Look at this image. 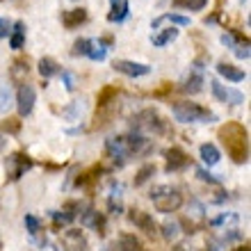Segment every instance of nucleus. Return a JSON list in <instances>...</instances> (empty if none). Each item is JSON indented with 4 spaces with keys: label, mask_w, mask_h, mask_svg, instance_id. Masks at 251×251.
Segmentation results:
<instances>
[{
    "label": "nucleus",
    "mask_w": 251,
    "mask_h": 251,
    "mask_svg": "<svg viewBox=\"0 0 251 251\" xmlns=\"http://www.w3.org/2000/svg\"><path fill=\"white\" fill-rule=\"evenodd\" d=\"M219 137L224 142L226 151L235 162H247L249 160V135L247 128L238 121H228L219 128Z\"/></svg>",
    "instance_id": "1"
},
{
    "label": "nucleus",
    "mask_w": 251,
    "mask_h": 251,
    "mask_svg": "<svg viewBox=\"0 0 251 251\" xmlns=\"http://www.w3.org/2000/svg\"><path fill=\"white\" fill-rule=\"evenodd\" d=\"M172 112L176 117V121H180V124H210V121L217 119L210 110H205V107L197 105V103H190V100L174 103Z\"/></svg>",
    "instance_id": "2"
},
{
    "label": "nucleus",
    "mask_w": 251,
    "mask_h": 251,
    "mask_svg": "<svg viewBox=\"0 0 251 251\" xmlns=\"http://www.w3.org/2000/svg\"><path fill=\"white\" fill-rule=\"evenodd\" d=\"M149 199L153 201L158 212H176L183 205V194L172 185H158L149 192Z\"/></svg>",
    "instance_id": "3"
},
{
    "label": "nucleus",
    "mask_w": 251,
    "mask_h": 251,
    "mask_svg": "<svg viewBox=\"0 0 251 251\" xmlns=\"http://www.w3.org/2000/svg\"><path fill=\"white\" fill-rule=\"evenodd\" d=\"M132 126L137 128V130H146V132H153V135H162L167 132V124L165 119L160 117L155 110H142L137 117H132Z\"/></svg>",
    "instance_id": "4"
},
{
    "label": "nucleus",
    "mask_w": 251,
    "mask_h": 251,
    "mask_svg": "<svg viewBox=\"0 0 251 251\" xmlns=\"http://www.w3.org/2000/svg\"><path fill=\"white\" fill-rule=\"evenodd\" d=\"M34 100H37V92H34L32 85H23L19 87V92H16V110H19L21 117H30L34 110Z\"/></svg>",
    "instance_id": "5"
},
{
    "label": "nucleus",
    "mask_w": 251,
    "mask_h": 251,
    "mask_svg": "<svg viewBox=\"0 0 251 251\" xmlns=\"http://www.w3.org/2000/svg\"><path fill=\"white\" fill-rule=\"evenodd\" d=\"M32 167V160L23 155V153H12L5 162V169H7V178L9 180H19L23 174Z\"/></svg>",
    "instance_id": "6"
},
{
    "label": "nucleus",
    "mask_w": 251,
    "mask_h": 251,
    "mask_svg": "<svg viewBox=\"0 0 251 251\" xmlns=\"http://www.w3.org/2000/svg\"><path fill=\"white\" fill-rule=\"evenodd\" d=\"M210 89L212 96L222 103H231V105H240L245 100V94L238 92V89H231V87H224L219 80H210Z\"/></svg>",
    "instance_id": "7"
},
{
    "label": "nucleus",
    "mask_w": 251,
    "mask_h": 251,
    "mask_svg": "<svg viewBox=\"0 0 251 251\" xmlns=\"http://www.w3.org/2000/svg\"><path fill=\"white\" fill-rule=\"evenodd\" d=\"M105 153L114 162L124 165L126 158L130 155V149H128V142H126V135H119V137H110L105 142Z\"/></svg>",
    "instance_id": "8"
},
{
    "label": "nucleus",
    "mask_w": 251,
    "mask_h": 251,
    "mask_svg": "<svg viewBox=\"0 0 251 251\" xmlns=\"http://www.w3.org/2000/svg\"><path fill=\"white\" fill-rule=\"evenodd\" d=\"M114 71L124 73L128 78H142V75H149L151 73V66L142 64V62H132V60H114Z\"/></svg>",
    "instance_id": "9"
},
{
    "label": "nucleus",
    "mask_w": 251,
    "mask_h": 251,
    "mask_svg": "<svg viewBox=\"0 0 251 251\" xmlns=\"http://www.w3.org/2000/svg\"><path fill=\"white\" fill-rule=\"evenodd\" d=\"M165 158H167V172H183L187 165H190V158H187V153L178 146H172V149H167L165 151Z\"/></svg>",
    "instance_id": "10"
},
{
    "label": "nucleus",
    "mask_w": 251,
    "mask_h": 251,
    "mask_svg": "<svg viewBox=\"0 0 251 251\" xmlns=\"http://www.w3.org/2000/svg\"><path fill=\"white\" fill-rule=\"evenodd\" d=\"M130 222L135 226H137L139 231H144L146 235H151V238H155V233H158V224L153 222V217L149 215V212H142V210H130Z\"/></svg>",
    "instance_id": "11"
},
{
    "label": "nucleus",
    "mask_w": 251,
    "mask_h": 251,
    "mask_svg": "<svg viewBox=\"0 0 251 251\" xmlns=\"http://www.w3.org/2000/svg\"><path fill=\"white\" fill-rule=\"evenodd\" d=\"M217 73L222 75V78L231 80V82H242V80L247 78V73L242 71V69L228 64V62H219V64H217Z\"/></svg>",
    "instance_id": "12"
},
{
    "label": "nucleus",
    "mask_w": 251,
    "mask_h": 251,
    "mask_svg": "<svg viewBox=\"0 0 251 251\" xmlns=\"http://www.w3.org/2000/svg\"><path fill=\"white\" fill-rule=\"evenodd\" d=\"M85 21H87V9H82V7H78V9H69V12L62 14V23H64V27H69V30L82 25Z\"/></svg>",
    "instance_id": "13"
},
{
    "label": "nucleus",
    "mask_w": 251,
    "mask_h": 251,
    "mask_svg": "<svg viewBox=\"0 0 251 251\" xmlns=\"http://www.w3.org/2000/svg\"><path fill=\"white\" fill-rule=\"evenodd\" d=\"M23 44H25V23L16 21L12 25V32H9V46H12V50H21Z\"/></svg>",
    "instance_id": "14"
},
{
    "label": "nucleus",
    "mask_w": 251,
    "mask_h": 251,
    "mask_svg": "<svg viewBox=\"0 0 251 251\" xmlns=\"http://www.w3.org/2000/svg\"><path fill=\"white\" fill-rule=\"evenodd\" d=\"M128 12H130V5H128V0H117L107 14V21L110 23H124L128 19Z\"/></svg>",
    "instance_id": "15"
},
{
    "label": "nucleus",
    "mask_w": 251,
    "mask_h": 251,
    "mask_svg": "<svg viewBox=\"0 0 251 251\" xmlns=\"http://www.w3.org/2000/svg\"><path fill=\"white\" fill-rule=\"evenodd\" d=\"M165 21H169V23H174V25H180V27H187L192 23L190 16H183V14H176V12H169V14H162V16H158V19H153L151 27H155L158 30L160 23H165Z\"/></svg>",
    "instance_id": "16"
},
{
    "label": "nucleus",
    "mask_w": 251,
    "mask_h": 251,
    "mask_svg": "<svg viewBox=\"0 0 251 251\" xmlns=\"http://www.w3.org/2000/svg\"><path fill=\"white\" fill-rule=\"evenodd\" d=\"M199 155H201V160H203V165H208V167H215L222 160V153H219V149L215 144H203L201 149H199Z\"/></svg>",
    "instance_id": "17"
},
{
    "label": "nucleus",
    "mask_w": 251,
    "mask_h": 251,
    "mask_svg": "<svg viewBox=\"0 0 251 251\" xmlns=\"http://www.w3.org/2000/svg\"><path fill=\"white\" fill-rule=\"evenodd\" d=\"M60 73V64L53 60V57H41L39 60V75L44 80L53 78V75H57Z\"/></svg>",
    "instance_id": "18"
},
{
    "label": "nucleus",
    "mask_w": 251,
    "mask_h": 251,
    "mask_svg": "<svg viewBox=\"0 0 251 251\" xmlns=\"http://www.w3.org/2000/svg\"><path fill=\"white\" fill-rule=\"evenodd\" d=\"M203 89V75L201 73H192L190 78L180 85V92H185V94H199Z\"/></svg>",
    "instance_id": "19"
},
{
    "label": "nucleus",
    "mask_w": 251,
    "mask_h": 251,
    "mask_svg": "<svg viewBox=\"0 0 251 251\" xmlns=\"http://www.w3.org/2000/svg\"><path fill=\"white\" fill-rule=\"evenodd\" d=\"M176 37H178V30H176V27H167V30H162L160 34H153L151 44L153 46H158V48H162V46H167V44H172Z\"/></svg>",
    "instance_id": "20"
},
{
    "label": "nucleus",
    "mask_w": 251,
    "mask_h": 251,
    "mask_svg": "<svg viewBox=\"0 0 251 251\" xmlns=\"http://www.w3.org/2000/svg\"><path fill=\"white\" fill-rule=\"evenodd\" d=\"M107 46H110V39H100L99 44H94L92 46V50H89V60H94V62H103L107 57Z\"/></svg>",
    "instance_id": "21"
},
{
    "label": "nucleus",
    "mask_w": 251,
    "mask_h": 251,
    "mask_svg": "<svg viewBox=\"0 0 251 251\" xmlns=\"http://www.w3.org/2000/svg\"><path fill=\"white\" fill-rule=\"evenodd\" d=\"M27 73H30V64H27V60H16V62H14V66H12V78L16 80V82H23Z\"/></svg>",
    "instance_id": "22"
},
{
    "label": "nucleus",
    "mask_w": 251,
    "mask_h": 251,
    "mask_svg": "<svg viewBox=\"0 0 251 251\" xmlns=\"http://www.w3.org/2000/svg\"><path fill=\"white\" fill-rule=\"evenodd\" d=\"M119 251H142V245H139V240L135 235H121Z\"/></svg>",
    "instance_id": "23"
},
{
    "label": "nucleus",
    "mask_w": 251,
    "mask_h": 251,
    "mask_svg": "<svg viewBox=\"0 0 251 251\" xmlns=\"http://www.w3.org/2000/svg\"><path fill=\"white\" fill-rule=\"evenodd\" d=\"M155 174V165H144L142 169L137 172V176H135V187L144 185L146 180H151V176Z\"/></svg>",
    "instance_id": "24"
},
{
    "label": "nucleus",
    "mask_w": 251,
    "mask_h": 251,
    "mask_svg": "<svg viewBox=\"0 0 251 251\" xmlns=\"http://www.w3.org/2000/svg\"><path fill=\"white\" fill-rule=\"evenodd\" d=\"M178 233H180L178 222H165V224H162V238L169 240V242H172V240L176 238Z\"/></svg>",
    "instance_id": "25"
},
{
    "label": "nucleus",
    "mask_w": 251,
    "mask_h": 251,
    "mask_svg": "<svg viewBox=\"0 0 251 251\" xmlns=\"http://www.w3.org/2000/svg\"><path fill=\"white\" fill-rule=\"evenodd\" d=\"M176 5L185 7V9H190V12H201V9L208 5V0H176Z\"/></svg>",
    "instance_id": "26"
},
{
    "label": "nucleus",
    "mask_w": 251,
    "mask_h": 251,
    "mask_svg": "<svg viewBox=\"0 0 251 251\" xmlns=\"http://www.w3.org/2000/svg\"><path fill=\"white\" fill-rule=\"evenodd\" d=\"M92 46H94L92 39H78L73 44V55H89Z\"/></svg>",
    "instance_id": "27"
},
{
    "label": "nucleus",
    "mask_w": 251,
    "mask_h": 251,
    "mask_svg": "<svg viewBox=\"0 0 251 251\" xmlns=\"http://www.w3.org/2000/svg\"><path fill=\"white\" fill-rule=\"evenodd\" d=\"M9 105H12V89L9 85H2L0 87V112H5Z\"/></svg>",
    "instance_id": "28"
},
{
    "label": "nucleus",
    "mask_w": 251,
    "mask_h": 251,
    "mask_svg": "<svg viewBox=\"0 0 251 251\" xmlns=\"http://www.w3.org/2000/svg\"><path fill=\"white\" fill-rule=\"evenodd\" d=\"M25 226H27V233H30V235H37V233L41 231L39 219L34 217V215H25Z\"/></svg>",
    "instance_id": "29"
},
{
    "label": "nucleus",
    "mask_w": 251,
    "mask_h": 251,
    "mask_svg": "<svg viewBox=\"0 0 251 251\" xmlns=\"http://www.w3.org/2000/svg\"><path fill=\"white\" fill-rule=\"evenodd\" d=\"M197 176H199L201 180H205V183H212V185H219V183H222L217 176H212L210 172H205L203 167H199V169H197Z\"/></svg>",
    "instance_id": "30"
},
{
    "label": "nucleus",
    "mask_w": 251,
    "mask_h": 251,
    "mask_svg": "<svg viewBox=\"0 0 251 251\" xmlns=\"http://www.w3.org/2000/svg\"><path fill=\"white\" fill-rule=\"evenodd\" d=\"M62 80H64L66 92H75V78H73L71 71H62Z\"/></svg>",
    "instance_id": "31"
},
{
    "label": "nucleus",
    "mask_w": 251,
    "mask_h": 251,
    "mask_svg": "<svg viewBox=\"0 0 251 251\" xmlns=\"http://www.w3.org/2000/svg\"><path fill=\"white\" fill-rule=\"evenodd\" d=\"M12 25L14 23L9 19H2V16H0V39H5L7 34L12 32Z\"/></svg>",
    "instance_id": "32"
},
{
    "label": "nucleus",
    "mask_w": 251,
    "mask_h": 251,
    "mask_svg": "<svg viewBox=\"0 0 251 251\" xmlns=\"http://www.w3.org/2000/svg\"><path fill=\"white\" fill-rule=\"evenodd\" d=\"M19 128H21V124L16 119H7L5 121V130H9V132H19Z\"/></svg>",
    "instance_id": "33"
},
{
    "label": "nucleus",
    "mask_w": 251,
    "mask_h": 251,
    "mask_svg": "<svg viewBox=\"0 0 251 251\" xmlns=\"http://www.w3.org/2000/svg\"><path fill=\"white\" fill-rule=\"evenodd\" d=\"M174 251H190V249H185L183 245H176V247H174Z\"/></svg>",
    "instance_id": "34"
},
{
    "label": "nucleus",
    "mask_w": 251,
    "mask_h": 251,
    "mask_svg": "<svg viewBox=\"0 0 251 251\" xmlns=\"http://www.w3.org/2000/svg\"><path fill=\"white\" fill-rule=\"evenodd\" d=\"M5 146V135H2V130H0V149Z\"/></svg>",
    "instance_id": "35"
},
{
    "label": "nucleus",
    "mask_w": 251,
    "mask_h": 251,
    "mask_svg": "<svg viewBox=\"0 0 251 251\" xmlns=\"http://www.w3.org/2000/svg\"><path fill=\"white\" fill-rule=\"evenodd\" d=\"M235 251H249V247H247V245H245V247H238Z\"/></svg>",
    "instance_id": "36"
},
{
    "label": "nucleus",
    "mask_w": 251,
    "mask_h": 251,
    "mask_svg": "<svg viewBox=\"0 0 251 251\" xmlns=\"http://www.w3.org/2000/svg\"><path fill=\"white\" fill-rule=\"evenodd\" d=\"M205 251H219V249H217V247H208V249H205Z\"/></svg>",
    "instance_id": "37"
},
{
    "label": "nucleus",
    "mask_w": 251,
    "mask_h": 251,
    "mask_svg": "<svg viewBox=\"0 0 251 251\" xmlns=\"http://www.w3.org/2000/svg\"><path fill=\"white\" fill-rule=\"evenodd\" d=\"M0 249H2V240H0Z\"/></svg>",
    "instance_id": "38"
},
{
    "label": "nucleus",
    "mask_w": 251,
    "mask_h": 251,
    "mask_svg": "<svg viewBox=\"0 0 251 251\" xmlns=\"http://www.w3.org/2000/svg\"><path fill=\"white\" fill-rule=\"evenodd\" d=\"M110 2H112V5H114V2H117V0H110Z\"/></svg>",
    "instance_id": "39"
}]
</instances>
